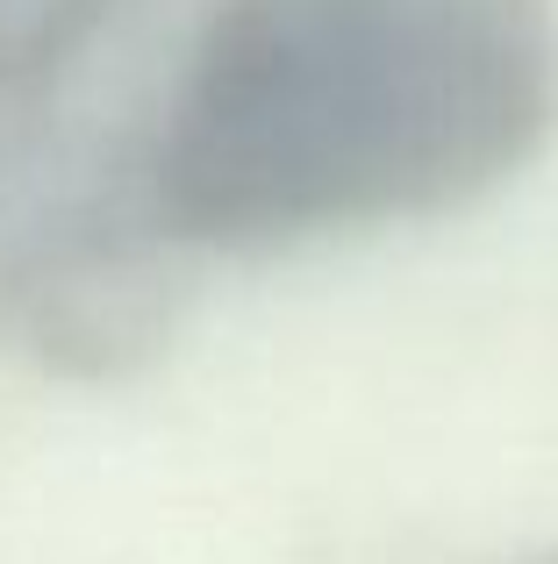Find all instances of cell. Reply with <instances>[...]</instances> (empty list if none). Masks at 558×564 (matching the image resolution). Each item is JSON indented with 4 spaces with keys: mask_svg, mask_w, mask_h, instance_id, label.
<instances>
[{
    "mask_svg": "<svg viewBox=\"0 0 558 564\" xmlns=\"http://www.w3.org/2000/svg\"><path fill=\"white\" fill-rule=\"evenodd\" d=\"M551 129V0H208L137 165L194 258H258L459 215Z\"/></svg>",
    "mask_w": 558,
    "mask_h": 564,
    "instance_id": "6da1fadb",
    "label": "cell"
},
{
    "mask_svg": "<svg viewBox=\"0 0 558 564\" xmlns=\"http://www.w3.org/2000/svg\"><path fill=\"white\" fill-rule=\"evenodd\" d=\"M186 264L137 158L94 172L0 236V350L43 379L115 386L172 344Z\"/></svg>",
    "mask_w": 558,
    "mask_h": 564,
    "instance_id": "7a4b0ae2",
    "label": "cell"
},
{
    "mask_svg": "<svg viewBox=\"0 0 558 564\" xmlns=\"http://www.w3.org/2000/svg\"><path fill=\"white\" fill-rule=\"evenodd\" d=\"M115 0H0V172L36 143Z\"/></svg>",
    "mask_w": 558,
    "mask_h": 564,
    "instance_id": "3957f363",
    "label": "cell"
},
{
    "mask_svg": "<svg viewBox=\"0 0 558 564\" xmlns=\"http://www.w3.org/2000/svg\"><path fill=\"white\" fill-rule=\"evenodd\" d=\"M545 564H558V557H545Z\"/></svg>",
    "mask_w": 558,
    "mask_h": 564,
    "instance_id": "277c9868",
    "label": "cell"
}]
</instances>
